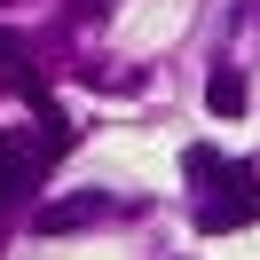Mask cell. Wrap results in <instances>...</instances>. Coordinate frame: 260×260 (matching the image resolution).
Here are the masks:
<instances>
[{
    "mask_svg": "<svg viewBox=\"0 0 260 260\" xmlns=\"http://www.w3.org/2000/svg\"><path fill=\"white\" fill-rule=\"evenodd\" d=\"M252 221H260V189H252L244 166H229V189H213L205 205H197V229L221 237V229H252Z\"/></svg>",
    "mask_w": 260,
    "mask_h": 260,
    "instance_id": "1",
    "label": "cell"
},
{
    "mask_svg": "<svg viewBox=\"0 0 260 260\" xmlns=\"http://www.w3.org/2000/svg\"><path fill=\"white\" fill-rule=\"evenodd\" d=\"M95 213H103V197H63V205H40L32 229H48V237H55V229H79V221H95Z\"/></svg>",
    "mask_w": 260,
    "mask_h": 260,
    "instance_id": "2",
    "label": "cell"
},
{
    "mask_svg": "<svg viewBox=\"0 0 260 260\" xmlns=\"http://www.w3.org/2000/svg\"><path fill=\"white\" fill-rule=\"evenodd\" d=\"M205 103H213L221 118H237V111H244V79H237V71H213V79H205Z\"/></svg>",
    "mask_w": 260,
    "mask_h": 260,
    "instance_id": "3",
    "label": "cell"
},
{
    "mask_svg": "<svg viewBox=\"0 0 260 260\" xmlns=\"http://www.w3.org/2000/svg\"><path fill=\"white\" fill-rule=\"evenodd\" d=\"M16 189H24V181H16V174H0V205H8V197H16Z\"/></svg>",
    "mask_w": 260,
    "mask_h": 260,
    "instance_id": "4",
    "label": "cell"
}]
</instances>
